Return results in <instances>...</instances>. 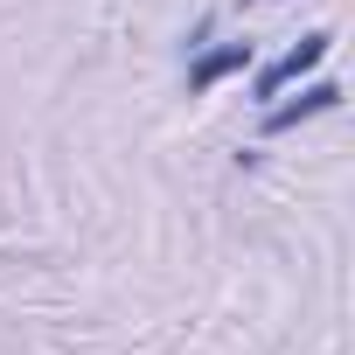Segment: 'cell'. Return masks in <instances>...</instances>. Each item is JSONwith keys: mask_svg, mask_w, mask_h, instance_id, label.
<instances>
[{"mask_svg": "<svg viewBox=\"0 0 355 355\" xmlns=\"http://www.w3.org/2000/svg\"><path fill=\"white\" fill-rule=\"evenodd\" d=\"M327 49H334V35H327V28L300 35V49H286L279 63H265V70H258V98H279L286 84H300L306 70H320V63H327Z\"/></svg>", "mask_w": 355, "mask_h": 355, "instance_id": "cell-1", "label": "cell"}, {"mask_svg": "<svg viewBox=\"0 0 355 355\" xmlns=\"http://www.w3.org/2000/svg\"><path fill=\"white\" fill-rule=\"evenodd\" d=\"M334 105H341V84H306L293 105H272V112H265V132H293L300 119H313V112H334Z\"/></svg>", "mask_w": 355, "mask_h": 355, "instance_id": "cell-2", "label": "cell"}, {"mask_svg": "<svg viewBox=\"0 0 355 355\" xmlns=\"http://www.w3.org/2000/svg\"><path fill=\"white\" fill-rule=\"evenodd\" d=\"M237 70H251V42H223V49H209V56L189 70V91H216V84L237 77Z\"/></svg>", "mask_w": 355, "mask_h": 355, "instance_id": "cell-3", "label": "cell"}]
</instances>
